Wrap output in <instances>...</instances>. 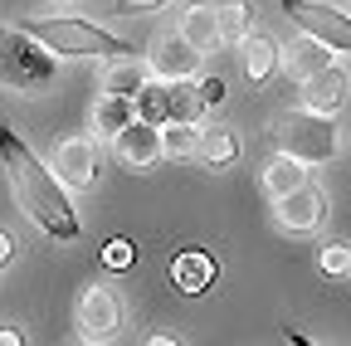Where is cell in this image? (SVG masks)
<instances>
[{"instance_id":"25","label":"cell","mask_w":351,"mask_h":346,"mask_svg":"<svg viewBox=\"0 0 351 346\" xmlns=\"http://www.w3.org/2000/svg\"><path fill=\"white\" fill-rule=\"evenodd\" d=\"M161 5H171V0H112V15H147Z\"/></svg>"},{"instance_id":"24","label":"cell","mask_w":351,"mask_h":346,"mask_svg":"<svg viewBox=\"0 0 351 346\" xmlns=\"http://www.w3.org/2000/svg\"><path fill=\"white\" fill-rule=\"evenodd\" d=\"M322 273H351V244H327L322 249Z\"/></svg>"},{"instance_id":"4","label":"cell","mask_w":351,"mask_h":346,"mask_svg":"<svg viewBox=\"0 0 351 346\" xmlns=\"http://www.w3.org/2000/svg\"><path fill=\"white\" fill-rule=\"evenodd\" d=\"M5 83L20 93H44L54 83V49L49 45H39L34 34L15 29L10 34V45H5Z\"/></svg>"},{"instance_id":"17","label":"cell","mask_w":351,"mask_h":346,"mask_svg":"<svg viewBox=\"0 0 351 346\" xmlns=\"http://www.w3.org/2000/svg\"><path fill=\"white\" fill-rule=\"evenodd\" d=\"M181 34L191 39V45L200 49V54H210L219 39H225V25H219V10H210V5H191L186 15H181Z\"/></svg>"},{"instance_id":"3","label":"cell","mask_w":351,"mask_h":346,"mask_svg":"<svg viewBox=\"0 0 351 346\" xmlns=\"http://www.w3.org/2000/svg\"><path fill=\"white\" fill-rule=\"evenodd\" d=\"M274 142L278 151L307 161V166H322L337 156V127H332V112H317V108H293V112H278L274 117Z\"/></svg>"},{"instance_id":"6","label":"cell","mask_w":351,"mask_h":346,"mask_svg":"<svg viewBox=\"0 0 351 346\" xmlns=\"http://www.w3.org/2000/svg\"><path fill=\"white\" fill-rule=\"evenodd\" d=\"M283 15L302 34H313V39H322V45L351 54V15H341L337 5H322V0H283Z\"/></svg>"},{"instance_id":"8","label":"cell","mask_w":351,"mask_h":346,"mask_svg":"<svg viewBox=\"0 0 351 346\" xmlns=\"http://www.w3.org/2000/svg\"><path fill=\"white\" fill-rule=\"evenodd\" d=\"M54 166V176L69 186V190H83V186H93V171H98V147L93 137H64L49 156Z\"/></svg>"},{"instance_id":"16","label":"cell","mask_w":351,"mask_h":346,"mask_svg":"<svg viewBox=\"0 0 351 346\" xmlns=\"http://www.w3.org/2000/svg\"><path fill=\"white\" fill-rule=\"evenodd\" d=\"M152 64H137V59H117L108 73H103V93H117V98H142V88L152 83Z\"/></svg>"},{"instance_id":"27","label":"cell","mask_w":351,"mask_h":346,"mask_svg":"<svg viewBox=\"0 0 351 346\" xmlns=\"http://www.w3.org/2000/svg\"><path fill=\"white\" fill-rule=\"evenodd\" d=\"M10 258H15V239L0 234V264H10Z\"/></svg>"},{"instance_id":"20","label":"cell","mask_w":351,"mask_h":346,"mask_svg":"<svg viewBox=\"0 0 351 346\" xmlns=\"http://www.w3.org/2000/svg\"><path fill=\"white\" fill-rule=\"evenodd\" d=\"M200 161H205L210 171L234 166V161H239V137L230 132V127H205V137H200Z\"/></svg>"},{"instance_id":"13","label":"cell","mask_w":351,"mask_h":346,"mask_svg":"<svg viewBox=\"0 0 351 346\" xmlns=\"http://www.w3.org/2000/svg\"><path fill=\"white\" fill-rule=\"evenodd\" d=\"M346 88H351L346 69H341V64H327V69H317L313 78H302V103L317 108V112H337V108L346 103Z\"/></svg>"},{"instance_id":"7","label":"cell","mask_w":351,"mask_h":346,"mask_svg":"<svg viewBox=\"0 0 351 346\" xmlns=\"http://www.w3.org/2000/svg\"><path fill=\"white\" fill-rule=\"evenodd\" d=\"M112 151H117V161H122V166H132V171H147V166H156V161L166 156L161 127H156V122H147V117L127 122L122 132L112 137Z\"/></svg>"},{"instance_id":"23","label":"cell","mask_w":351,"mask_h":346,"mask_svg":"<svg viewBox=\"0 0 351 346\" xmlns=\"http://www.w3.org/2000/svg\"><path fill=\"white\" fill-rule=\"evenodd\" d=\"M103 264H108V269H132V264H137L132 239H108V244H103Z\"/></svg>"},{"instance_id":"21","label":"cell","mask_w":351,"mask_h":346,"mask_svg":"<svg viewBox=\"0 0 351 346\" xmlns=\"http://www.w3.org/2000/svg\"><path fill=\"white\" fill-rule=\"evenodd\" d=\"M200 127L191 122V117H181V122H166L161 127V142H166V156L176 161V156H191V151H200Z\"/></svg>"},{"instance_id":"10","label":"cell","mask_w":351,"mask_h":346,"mask_svg":"<svg viewBox=\"0 0 351 346\" xmlns=\"http://www.w3.org/2000/svg\"><path fill=\"white\" fill-rule=\"evenodd\" d=\"M322 214H327V195L317 186H298L278 200V225L293 230V234H307V230H317L322 225Z\"/></svg>"},{"instance_id":"14","label":"cell","mask_w":351,"mask_h":346,"mask_svg":"<svg viewBox=\"0 0 351 346\" xmlns=\"http://www.w3.org/2000/svg\"><path fill=\"white\" fill-rule=\"evenodd\" d=\"M239 64H244V78H249V83H269L274 69L283 64V49H278L263 29H254V34L239 39Z\"/></svg>"},{"instance_id":"2","label":"cell","mask_w":351,"mask_h":346,"mask_svg":"<svg viewBox=\"0 0 351 346\" xmlns=\"http://www.w3.org/2000/svg\"><path fill=\"white\" fill-rule=\"evenodd\" d=\"M20 29L34 34L39 45H49L59 59H108V64H117V59H132V54H137V49L127 45V39L108 34L103 25H88V20H78V15L20 20Z\"/></svg>"},{"instance_id":"11","label":"cell","mask_w":351,"mask_h":346,"mask_svg":"<svg viewBox=\"0 0 351 346\" xmlns=\"http://www.w3.org/2000/svg\"><path fill=\"white\" fill-rule=\"evenodd\" d=\"M152 69H156V78H191L200 69V49L191 45L181 29L161 34L156 45H152Z\"/></svg>"},{"instance_id":"1","label":"cell","mask_w":351,"mask_h":346,"mask_svg":"<svg viewBox=\"0 0 351 346\" xmlns=\"http://www.w3.org/2000/svg\"><path fill=\"white\" fill-rule=\"evenodd\" d=\"M0 156H5V176L15 186L20 205L29 210V220L49 239H78V210L69 200V186L54 176V166H44L10 127H0Z\"/></svg>"},{"instance_id":"9","label":"cell","mask_w":351,"mask_h":346,"mask_svg":"<svg viewBox=\"0 0 351 346\" xmlns=\"http://www.w3.org/2000/svg\"><path fill=\"white\" fill-rule=\"evenodd\" d=\"M117 327H122L117 297L108 288H88L78 297V336L83 341H108V336H117Z\"/></svg>"},{"instance_id":"19","label":"cell","mask_w":351,"mask_h":346,"mask_svg":"<svg viewBox=\"0 0 351 346\" xmlns=\"http://www.w3.org/2000/svg\"><path fill=\"white\" fill-rule=\"evenodd\" d=\"M298 186H307V161L278 151V161H269V171H263V190H269L274 200H283V195L298 190Z\"/></svg>"},{"instance_id":"5","label":"cell","mask_w":351,"mask_h":346,"mask_svg":"<svg viewBox=\"0 0 351 346\" xmlns=\"http://www.w3.org/2000/svg\"><path fill=\"white\" fill-rule=\"evenodd\" d=\"M200 108H205V98H200V88H195L191 78H161V83H147L142 98H137V112H142L147 122H156V127L181 122V117H195Z\"/></svg>"},{"instance_id":"12","label":"cell","mask_w":351,"mask_h":346,"mask_svg":"<svg viewBox=\"0 0 351 346\" xmlns=\"http://www.w3.org/2000/svg\"><path fill=\"white\" fill-rule=\"evenodd\" d=\"M215 278H219V264L205 249H186V254L171 258V283H176V293H186V297H200Z\"/></svg>"},{"instance_id":"22","label":"cell","mask_w":351,"mask_h":346,"mask_svg":"<svg viewBox=\"0 0 351 346\" xmlns=\"http://www.w3.org/2000/svg\"><path fill=\"white\" fill-rule=\"evenodd\" d=\"M219 25H225V39H244L254 34V10L244 0H230V5H219Z\"/></svg>"},{"instance_id":"26","label":"cell","mask_w":351,"mask_h":346,"mask_svg":"<svg viewBox=\"0 0 351 346\" xmlns=\"http://www.w3.org/2000/svg\"><path fill=\"white\" fill-rule=\"evenodd\" d=\"M200 98H205V108L225 103V78H219V73H215V78H205V83H200Z\"/></svg>"},{"instance_id":"18","label":"cell","mask_w":351,"mask_h":346,"mask_svg":"<svg viewBox=\"0 0 351 346\" xmlns=\"http://www.w3.org/2000/svg\"><path fill=\"white\" fill-rule=\"evenodd\" d=\"M137 98H117V93H103V103L93 108V132L98 137H117L127 122H137Z\"/></svg>"},{"instance_id":"15","label":"cell","mask_w":351,"mask_h":346,"mask_svg":"<svg viewBox=\"0 0 351 346\" xmlns=\"http://www.w3.org/2000/svg\"><path fill=\"white\" fill-rule=\"evenodd\" d=\"M332 64V45H322V39H313V34H302V39H293V45L283 49V69H288V78H313L317 69H327Z\"/></svg>"}]
</instances>
